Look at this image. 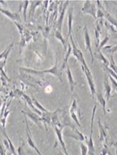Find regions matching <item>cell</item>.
Listing matches in <instances>:
<instances>
[{
  "instance_id": "1",
  "label": "cell",
  "mask_w": 117,
  "mask_h": 155,
  "mask_svg": "<svg viewBox=\"0 0 117 155\" xmlns=\"http://www.w3.org/2000/svg\"><path fill=\"white\" fill-rule=\"evenodd\" d=\"M70 40H71V46H72V53L71 54H72L76 58L77 61L81 63V66H83L85 70L90 71L88 66H87V64H86L85 62V58H84V55L83 52H82V51L79 49V46H78L76 41H75L74 39H73V34L70 36Z\"/></svg>"
},
{
  "instance_id": "2",
  "label": "cell",
  "mask_w": 117,
  "mask_h": 155,
  "mask_svg": "<svg viewBox=\"0 0 117 155\" xmlns=\"http://www.w3.org/2000/svg\"><path fill=\"white\" fill-rule=\"evenodd\" d=\"M20 69L25 71L26 72H29V73H31V74H47V73H48V74H50L52 75L55 76L61 82L62 81V70L59 69L57 60H56L55 66H54L52 68H49V69L43 70V71H36L33 69H30V68H21Z\"/></svg>"
},
{
  "instance_id": "3",
  "label": "cell",
  "mask_w": 117,
  "mask_h": 155,
  "mask_svg": "<svg viewBox=\"0 0 117 155\" xmlns=\"http://www.w3.org/2000/svg\"><path fill=\"white\" fill-rule=\"evenodd\" d=\"M97 7L95 4L92 3V2L87 0L85 1L83 4V7H82L81 10L84 14H90L92 16L93 18L97 20Z\"/></svg>"
},
{
  "instance_id": "4",
  "label": "cell",
  "mask_w": 117,
  "mask_h": 155,
  "mask_svg": "<svg viewBox=\"0 0 117 155\" xmlns=\"http://www.w3.org/2000/svg\"><path fill=\"white\" fill-rule=\"evenodd\" d=\"M81 68H82V70H83V72L85 75L86 78H87L88 85H89V87H90V92H91V97H92L93 99L95 94H96V88H95V84L94 80H93L92 73H91L90 71L85 70L83 66H81Z\"/></svg>"
},
{
  "instance_id": "5",
  "label": "cell",
  "mask_w": 117,
  "mask_h": 155,
  "mask_svg": "<svg viewBox=\"0 0 117 155\" xmlns=\"http://www.w3.org/2000/svg\"><path fill=\"white\" fill-rule=\"evenodd\" d=\"M25 117V124H26V133H27V142H28V145L30 146V147L32 148V149H33L37 153H38V155H42V154L41 153L40 150L37 147L35 143V142L33 141V140H32V135H31V132H30V128H29V126H28V121H27V118H26V116H24Z\"/></svg>"
},
{
  "instance_id": "6",
  "label": "cell",
  "mask_w": 117,
  "mask_h": 155,
  "mask_svg": "<svg viewBox=\"0 0 117 155\" xmlns=\"http://www.w3.org/2000/svg\"><path fill=\"white\" fill-rule=\"evenodd\" d=\"M84 39H85V45L86 49L89 51L90 54L91 56V59H92L91 60V64H93L95 57H94V54L92 53V47H91V39H90V34H89L87 25H85V26L84 27Z\"/></svg>"
},
{
  "instance_id": "7",
  "label": "cell",
  "mask_w": 117,
  "mask_h": 155,
  "mask_svg": "<svg viewBox=\"0 0 117 155\" xmlns=\"http://www.w3.org/2000/svg\"><path fill=\"white\" fill-rule=\"evenodd\" d=\"M63 128H62V127L55 126V133H56V135H57L59 143L61 146H62V148H63V150H64V154L65 155H70L68 153V152H67L66 147V144H65L64 140H63V133H62Z\"/></svg>"
},
{
  "instance_id": "8",
  "label": "cell",
  "mask_w": 117,
  "mask_h": 155,
  "mask_svg": "<svg viewBox=\"0 0 117 155\" xmlns=\"http://www.w3.org/2000/svg\"><path fill=\"white\" fill-rule=\"evenodd\" d=\"M69 1H66V2H64V3H63L62 10V12H59V18H58V20H57V28L58 31H59L60 32H62L63 21H64L65 14H66V8H67V6H68V5H69Z\"/></svg>"
},
{
  "instance_id": "9",
  "label": "cell",
  "mask_w": 117,
  "mask_h": 155,
  "mask_svg": "<svg viewBox=\"0 0 117 155\" xmlns=\"http://www.w3.org/2000/svg\"><path fill=\"white\" fill-rule=\"evenodd\" d=\"M97 124H98L99 130V141L105 142V143L107 144V127L103 126L102 124L100 118H98L97 120Z\"/></svg>"
},
{
  "instance_id": "10",
  "label": "cell",
  "mask_w": 117,
  "mask_h": 155,
  "mask_svg": "<svg viewBox=\"0 0 117 155\" xmlns=\"http://www.w3.org/2000/svg\"><path fill=\"white\" fill-rule=\"evenodd\" d=\"M22 113L24 114V116H28L29 117L30 119H31L32 121H33L35 124L40 127L41 128H42V126H41V123H42V119H41V117L40 115H38V114L35 112H32V111H22Z\"/></svg>"
},
{
  "instance_id": "11",
  "label": "cell",
  "mask_w": 117,
  "mask_h": 155,
  "mask_svg": "<svg viewBox=\"0 0 117 155\" xmlns=\"http://www.w3.org/2000/svg\"><path fill=\"white\" fill-rule=\"evenodd\" d=\"M103 85H104V87H105L106 101H108L109 100L110 97H111L112 87L109 84V75H108L107 74H105V78H104V81H103Z\"/></svg>"
},
{
  "instance_id": "12",
  "label": "cell",
  "mask_w": 117,
  "mask_h": 155,
  "mask_svg": "<svg viewBox=\"0 0 117 155\" xmlns=\"http://www.w3.org/2000/svg\"><path fill=\"white\" fill-rule=\"evenodd\" d=\"M72 130V133H65L64 135L67 137H72L73 139H75L76 140L79 141H85V136L82 134V133L80 132V131L78 130L77 128L75 129H71Z\"/></svg>"
},
{
  "instance_id": "13",
  "label": "cell",
  "mask_w": 117,
  "mask_h": 155,
  "mask_svg": "<svg viewBox=\"0 0 117 155\" xmlns=\"http://www.w3.org/2000/svg\"><path fill=\"white\" fill-rule=\"evenodd\" d=\"M0 12H1L2 14L5 15L6 16H7L8 18H9L10 19H12V21H14V22H16V21H18L19 23L21 22V17L19 16L18 12V13H13L11 12L10 11H8L7 9H4L0 7Z\"/></svg>"
},
{
  "instance_id": "14",
  "label": "cell",
  "mask_w": 117,
  "mask_h": 155,
  "mask_svg": "<svg viewBox=\"0 0 117 155\" xmlns=\"http://www.w3.org/2000/svg\"><path fill=\"white\" fill-rule=\"evenodd\" d=\"M66 68V76H67V78H68V81H69V86H70L71 92H73V91H74V88H75V85H76L77 83H75L74 80H73L72 73H71V71L70 69V67H69V66L67 65Z\"/></svg>"
},
{
  "instance_id": "15",
  "label": "cell",
  "mask_w": 117,
  "mask_h": 155,
  "mask_svg": "<svg viewBox=\"0 0 117 155\" xmlns=\"http://www.w3.org/2000/svg\"><path fill=\"white\" fill-rule=\"evenodd\" d=\"M22 98L23 100L25 101V102H26V104L28 105V106L30 107V108L32 109V110H33L35 112L38 114V115L40 116H42V112L40 110H38V109L36 108L35 107V105L33 104V103H32V99L29 96H28L27 94H22Z\"/></svg>"
},
{
  "instance_id": "16",
  "label": "cell",
  "mask_w": 117,
  "mask_h": 155,
  "mask_svg": "<svg viewBox=\"0 0 117 155\" xmlns=\"http://www.w3.org/2000/svg\"><path fill=\"white\" fill-rule=\"evenodd\" d=\"M31 38L32 36L30 35L29 32L27 30L25 29L24 33H23V35H21V40L20 42V53H21L23 48L25 47V45H26L27 42H28Z\"/></svg>"
},
{
  "instance_id": "17",
  "label": "cell",
  "mask_w": 117,
  "mask_h": 155,
  "mask_svg": "<svg viewBox=\"0 0 117 155\" xmlns=\"http://www.w3.org/2000/svg\"><path fill=\"white\" fill-rule=\"evenodd\" d=\"M52 115V112H50V111H47V112L42 113V117H41V119H42V123L44 124L45 128H46V130L47 131H48V128H47V124H51Z\"/></svg>"
},
{
  "instance_id": "18",
  "label": "cell",
  "mask_w": 117,
  "mask_h": 155,
  "mask_svg": "<svg viewBox=\"0 0 117 155\" xmlns=\"http://www.w3.org/2000/svg\"><path fill=\"white\" fill-rule=\"evenodd\" d=\"M73 8L71 7L69 9L68 12V26H69V33L68 37L70 38V36L72 35V24H73Z\"/></svg>"
},
{
  "instance_id": "19",
  "label": "cell",
  "mask_w": 117,
  "mask_h": 155,
  "mask_svg": "<svg viewBox=\"0 0 117 155\" xmlns=\"http://www.w3.org/2000/svg\"><path fill=\"white\" fill-rule=\"evenodd\" d=\"M55 37L58 40H59L61 43H62L63 47L64 48V51H66L67 48H68V43H67V41L65 40L64 38L63 37L62 32H60L58 30H56L55 33Z\"/></svg>"
},
{
  "instance_id": "20",
  "label": "cell",
  "mask_w": 117,
  "mask_h": 155,
  "mask_svg": "<svg viewBox=\"0 0 117 155\" xmlns=\"http://www.w3.org/2000/svg\"><path fill=\"white\" fill-rule=\"evenodd\" d=\"M102 9L103 12H104V16H105V18H107V20L108 22H109L112 25H113L114 27L117 28V21L116 20V19L114 18V17L112 16V15L110 14L109 13L107 12V10L105 9V8L104 7V6H102Z\"/></svg>"
},
{
  "instance_id": "21",
  "label": "cell",
  "mask_w": 117,
  "mask_h": 155,
  "mask_svg": "<svg viewBox=\"0 0 117 155\" xmlns=\"http://www.w3.org/2000/svg\"><path fill=\"white\" fill-rule=\"evenodd\" d=\"M66 52V56H65V57H64V62H63V64H62V68H61V70H63L64 68L66 67L67 65H68L69 58V57H70L71 54L72 53V46H71V45L69 44V43H68V48H67V50Z\"/></svg>"
},
{
  "instance_id": "22",
  "label": "cell",
  "mask_w": 117,
  "mask_h": 155,
  "mask_svg": "<svg viewBox=\"0 0 117 155\" xmlns=\"http://www.w3.org/2000/svg\"><path fill=\"white\" fill-rule=\"evenodd\" d=\"M96 57L97 59H98L99 61H101L102 62V65L103 66H109V61H108V59H107L105 56L103 55L102 52L101 51H96V53L94 54V57Z\"/></svg>"
},
{
  "instance_id": "23",
  "label": "cell",
  "mask_w": 117,
  "mask_h": 155,
  "mask_svg": "<svg viewBox=\"0 0 117 155\" xmlns=\"http://www.w3.org/2000/svg\"><path fill=\"white\" fill-rule=\"evenodd\" d=\"M13 46H14V43H12V44H10L7 47H6V49L3 51V52L0 54V60L4 59V62L5 64H6V61H7V59H8V56Z\"/></svg>"
},
{
  "instance_id": "24",
  "label": "cell",
  "mask_w": 117,
  "mask_h": 155,
  "mask_svg": "<svg viewBox=\"0 0 117 155\" xmlns=\"http://www.w3.org/2000/svg\"><path fill=\"white\" fill-rule=\"evenodd\" d=\"M96 95H97V101H98L99 104L101 105L102 107V109H103L104 114L106 115V102H107V101H106L105 98L104 97L103 94L102 92H99L98 93H96Z\"/></svg>"
},
{
  "instance_id": "25",
  "label": "cell",
  "mask_w": 117,
  "mask_h": 155,
  "mask_svg": "<svg viewBox=\"0 0 117 155\" xmlns=\"http://www.w3.org/2000/svg\"><path fill=\"white\" fill-rule=\"evenodd\" d=\"M32 103H33V104L35 105V107L36 108L38 109V110H40L42 113L47 112V111H49L48 110H47V109H45L44 107H42V104H40V103L34 97V96H32Z\"/></svg>"
},
{
  "instance_id": "26",
  "label": "cell",
  "mask_w": 117,
  "mask_h": 155,
  "mask_svg": "<svg viewBox=\"0 0 117 155\" xmlns=\"http://www.w3.org/2000/svg\"><path fill=\"white\" fill-rule=\"evenodd\" d=\"M3 134H4V137H6V139L7 140V141H8V144H9L10 151L12 152V153L13 154H14V155H17V154H16V148H15L14 145V144L12 143V142L11 141V140L9 139V137H8V135H6V132H5V130H3Z\"/></svg>"
},
{
  "instance_id": "27",
  "label": "cell",
  "mask_w": 117,
  "mask_h": 155,
  "mask_svg": "<svg viewBox=\"0 0 117 155\" xmlns=\"http://www.w3.org/2000/svg\"><path fill=\"white\" fill-rule=\"evenodd\" d=\"M31 8H30V14H31V16H32L35 14V8L37 6H40L41 4L42 3V1H31Z\"/></svg>"
},
{
  "instance_id": "28",
  "label": "cell",
  "mask_w": 117,
  "mask_h": 155,
  "mask_svg": "<svg viewBox=\"0 0 117 155\" xmlns=\"http://www.w3.org/2000/svg\"><path fill=\"white\" fill-rule=\"evenodd\" d=\"M102 68L103 70L106 71L107 73H108V75H109L110 76H112L113 78H114L117 81V74H116L115 73H114L113 71H112L111 68H110L109 66H103L102 65Z\"/></svg>"
},
{
  "instance_id": "29",
  "label": "cell",
  "mask_w": 117,
  "mask_h": 155,
  "mask_svg": "<svg viewBox=\"0 0 117 155\" xmlns=\"http://www.w3.org/2000/svg\"><path fill=\"white\" fill-rule=\"evenodd\" d=\"M100 35L101 33L97 31V29L95 28V48H96V50L98 49L99 45V38H100Z\"/></svg>"
},
{
  "instance_id": "30",
  "label": "cell",
  "mask_w": 117,
  "mask_h": 155,
  "mask_svg": "<svg viewBox=\"0 0 117 155\" xmlns=\"http://www.w3.org/2000/svg\"><path fill=\"white\" fill-rule=\"evenodd\" d=\"M105 25L106 28L107 29V31H109L110 33L111 34L116 33V30L115 29V27H114L113 25H112L109 22H108L107 21H106L105 22Z\"/></svg>"
},
{
  "instance_id": "31",
  "label": "cell",
  "mask_w": 117,
  "mask_h": 155,
  "mask_svg": "<svg viewBox=\"0 0 117 155\" xmlns=\"http://www.w3.org/2000/svg\"><path fill=\"white\" fill-rule=\"evenodd\" d=\"M109 67L113 71L117 74V65L116 64L115 61L114 59V56L112 55L111 58H110V62H109Z\"/></svg>"
},
{
  "instance_id": "32",
  "label": "cell",
  "mask_w": 117,
  "mask_h": 155,
  "mask_svg": "<svg viewBox=\"0 0 117 155\" xmlns=\"http://www.w3.org/2000/svg\"><path fill=\"white\" fill-rule=\"evenodd\" d=\"M10 111L8 110H5L4 114L3 117L1 118V124L2 125V127H3V130H5L6 128V118H7V116L9 114Z\"/></svg>"
},
{
  "instance_id": "33",
  "label": "cell",
  "mask_w": 117,
  "mask_h": 155,
  "mask_svg": "<svg viewBox=\"0 0 117 155\" xmlns=\"http://www.w3.org/2000/svg\"><path fill=\"white\" fill-rule=\"evenodd\" d=\"M109 40V37L108 35H107L106 36V37L104 38V40L102 41V42L99 43V47H98V49H97V51H101L102 49H103V47H104V46H105V45L107 44V42H108V41Z\"/></svg>"
},
{
  "instance_id": "34",
  "label": "cell",
  "mask_w": 117,
  "mask_h": 155,
  "mask_svg": "<svg viewBox=\"0 0 117 155\" xmlns=\"http://www.w3.org/2000/svg\"><path fill=\"white\" fill-rule=\"evenodd\" d=\"M70 114H71V118H72V119L74 120L75 124H76L79 127H81V124H80L79 118H78L76 112H75V111H70Z\"/></svg>"
},
{
  "instance_id": "35",
  "label": "cell",
  "mask_w": 117,
  "mask_h": 155,
  "mask_svg": "<svg viewBox=\"0 0 117 155\" xmlns=\"http://www.w3.org/2000/svg\"><path fill=\"white\" fill-rule=\"evenodd\" d=\"M101 155H112L109 151V147H108L107 143H104L103 148L101 151Z\"/></svg>"
},
{
  "instance_id": "36",
  "label": "cell",
  "mask_w": 117,
  "mask_h": 155,
  "mask_svg": "<svg viewBox=\"0 0 117 155\" xmlns=\"http://www.w3.org/2000/svg\"><path fill=\"white\" fill-rule=\"evenodd\" d=\"M29 1H24L23 3V18H24L25 22L26 21V12L28 6L29 4Z\"/></svg>"
},
{
  "instance_id": "37",
  "label": "cell",
  "mask_w": 117,
  "mask_h": 155,
  "mask_svg": "<svg viewBox=\"0 0 117 155\" xmlns=\"http://www.w3.org/2000/svg\"><path fill=\"white\" fill-rule=\"evenodd\" d=\"M80 147H81V155H88V147L83 143L80 144Z\"/></svg>"
},
{
  "instance_id": "38",
  "label": "cell",
  "mask_w": 117,
  "mask_h": 155,
  "mask_svg": "<svg viewBox=\"0 0 117 155\" xmlns=\"http://www.w3.org/2000/svg\"><path fill=\"white\" fill-rule=\"evenodd\" d=\"M109 78L110 79V81H111V83L112 84V87H113V88H114V92H116V93L117 94V81L115 79L113 78L112 76H110L109 75Z\"/></svg>"
},
{
  "instance_id": "39",
  "label": "cell",
  "mask_w": 117,
  "mask_h": 155,
  "mask_svg": "<svg viewBox=\"0 0 117 155\" xmlns=\"http://www.w3.org/2000/svg\"><path fill=\"white\" fill-rule=\"evenodd\" d=\"M96 16H97V19L104 18V12L102 8H98V9L97 10Z\"/></svg>"
},
{
  "instance_id": "40",
  "label": "cell",
  "mask_w": 117,
  "mask_h": 155,
  "mask_svg": "<svg viewBox=\"0 0 117 155\" xmlns=\"http://www.w3.org/2000/svg\"><path fill=\"white\" fill-rule=\"evenodd\" d=\"M107 51V52H109L112 54V55L114 54V52H117V46H114V47H112L111 48L109 49H107V50H105Z\"/></svg>"
},
{
  "instance_id": "41",
  "label": "cell",
  "mask_w": 117,
  "mask_h": 155,
  "mask_svg": "<svg viewBox=\"0 0 117 155\" xmlns=\"http://www.w3.org/2000/svg\"><path fill=\"white\" fill-rule=\"evenodd\" d=\"M6 100H4V102L3 103V107H2V111H1V114H0V118H2L4 116V111H5V109H6Z\"/></svg>"
},
{
  "instance_id": "42",
  "label": "cell",
  "mask_w": 117,
  "mask_h": 155,
  "mask_svg": "<svg viewBox=\"0 0 117 155\" xmlns=\"http://www.w3.org/2000/svg\"><path fill=\"white\" fill-rule=\"evenodd\" d=\"M6 147H4V144H0V155H5Z\"/></svg>"
},
{
  "instance_id": "43",
  "label": "cell",
  "mask_w": 117,
  "mask_h": 155,
  "mask_svg": "<svg viewBox=\"0 0 117 155\" xmlns=\"http://www.w3.org/2000/svg\"><path fill=\"white\" fill-rule=\"evenodd\" d=\"M4 145L5 146V147H6V149H7L8 150H9L10 151V147H9V144H8V141H7V140H4Z\"/></svg>"
},
{
  "instance_id": "44",
  "label": "cell",
  "mask_w": 117,
  "mask_h": 155,
  "mask_svg": "<svg viewBox=\"0 0 117 155\" xmlns=\"http://www.w3.org/2000/svg\"><path fill=\"white\" fill-rule=\"evenodd\" d=\"M57 155H65V154L63 153V152H61V150H59V152H58Z\"/></svg>"
},
{
  "instance_id": "45",
  "label": "cell",
  "mask_w": 117,
  "mask_h": 155,
  "mask_svg": "<svg viewBox=\"0 0 117 155\" xmlns=\"http://www.w3.org/2000/svg\"><path fill=\"white\" fill-rule=\"evenodd\" d=\"M2 104H3V102H2L1 97H0V107L2 106Z\"/></svg>"
},
{
  "instance_id": "46",
  "label": "cell",
  "mask_w": 117,
  "mask_h": 155,
  "mask_svg": "<svg viewBox=\"0 0 117 155\" xmlns=\"http://www.w3.org/2000/svg\"><path fill=\"white\" fill-rule=\"evenodd\" d=\"M114 4H116V5H117V3H116V2H114Z\"/></svg>"
}]
</instances>
